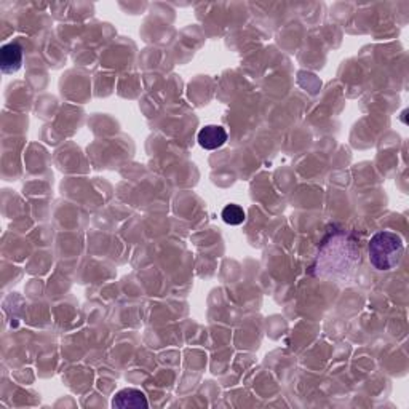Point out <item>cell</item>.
Instances as JSON below:
<instances>
[{"label":"cell","instance_id":"1","mask_svg":"<svg viewBox=\"0 0 409 409\" xmlns=\"http://www.w3.org/2000/svg\"><path fill=\"white\" fill-rule=\"evenodd\" d=\"M369 261L378 270H392L400 264L405 253L403 238L395 232L383 231L371 237L369 245Z\"/></svg>","mask_w":409,"mask_h":409},{"label":"cell","instance_id":"2","mask_svg":"<svg viewBox=\"0 0 409 409\" xmlns=\"http://www.w3.org/2000/svg\"><path fill=\"white\" fill-rule=\"evenodd\" d=\"M23 64V48L20 43L12 42L0 48V68L3 74H15Z\"/></svg>","mask_w":409,"mask_h":409},{"label":"cell","instance_id":"3","mask_svg":"<svg viewBox=\"0 0 409 409\" xmlns=\"http://www.w3.org/2000/svg\"><path fill=\"white\" fill-rule=\"evenodd\" d=\"M227 132L219 125H206L199 132L197 141L199 144L206 151H216L226 144Z\"/></svg>","mask_w":409,"mask_h":409},{"label":"cell","instance_id":"4","mask_svg":"<svg viewBox=\"0 0 409 409\" xmlns=\"http://www.w3.org/2000/svg\"><path fill=\"white\" fill-rule=\"evenodd\" d=\"M112 406L120 408V409L147 408L149 406V403H147V398L141 390L123 389V390H120L116 396H114Z\"/></svg>","mask_w":409,"mask_h":409},{"label":"cell","instance_id":"5","mask_svg":"<svg viewBox=\"0 0 409 409\" xmlns=\"http://www.w3.org/2000/svg\"><path fill=\"white\" fill-rule=\"evenodd\" d=\"M222 219H224L226 224L240 226L242 222H245V219H247V213H245L242 206L238 205H227L226 208L222 210Z\"/></svg>","mask_w":409,"mask_h":409}]
</instances>
